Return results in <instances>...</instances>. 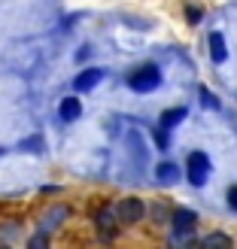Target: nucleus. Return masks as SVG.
<instances>
[{"instance_id": "obj_17", "label": "nucleus", "mask_w": 237, "mask_h": 249, "mask_svg": "<svg viewBox=\"0 0 237 249\" xmlns=\"http://www.w3.org/2000/svg\"><path fill=\"white\" fill-rule=\"evenodd\" d=\"M0 249H6V246H0Z\"/></svg>"}, {"instance_id": "obj_2", "label": "nucleus", "mask_w": 237, "mask_h": 249, "mask_svg": "<svg viewBox=\"0 0 237 249\" xmlns=\"http://www.w3.org/2000/svg\"><path fill=\"white\" fill-rule=\"evenodd\" d=\"M113 210H116V219L125 222V225H134V222H140L146 216V204L137 201V197H122Z\"/></svg>"}, {"instance_id": "obj_5", "label": "nucleus", "mask_w": 237, "mask_h": 249, "mask_svg": "<svg viewBox=\"0 0 237 249\" xmlns=\"http://www.w3.org/2000/svg\"><path fill=\"white\" fill-rule=\"evenodd\" d=\"M101 76L104 73L97 70V67H89V70H82L76 79H73V91H89V89H94L97 82H101Z\"/></svg>"}, {"instance_id": "obj_10", "label": "nucleus", "mask_w": 237, "mask_h": 249, "mask_svg": "<svg viewBox=\"0 0 237 249\" xmlns=\"http://www.w3.org/2000/svg\"><path fill=\"white\" fill-rule=\"evenodd\" d=\"M182 119H185V109H182V107H177V109H164V116H161V128L170 131V128H177Z\"/></svg>"}, {"instance_id": "obj_1", "label": "nucleus", "mask_w": 237, "mask_h": 249, "mask_svg": "<svg viewBox=\"0 0 237 249\" xmlns=\"http://www.w3.org/2000/svg\"><path fill=\"white\" fill-rule=\"evenodd\" d=\"M158 82H161V73H158V67H152V64L134 70L131 76H128V85H131L134 91H152V89H158Z\"/></svg>"}, {"instance_id": "obj_16", "label": "nucleus", "mask_w": 237, "mask_h": 249, "mask_svg": "<svg viewBox=\"0 0 237 249\" xmlns=\"http://www.w3.org/2000/svg\"><path fill=\"white\" fill-rule=\"evenodd\" d=\"M228 204H231V210H237V185L228 192Z\"/></svg>"}, {"instance_id": "obj_8", "label": "nucleus", "mask_w": 237, "mask_h": 249, "mask_svg": "<svg viewBox=\"0 0 237 249\" xmlns=\"http://www.w3.org/2000/svg\"><path fill=\"white\" fill-rule=\"evenodd\" d=\"M155 177H158V182L173 185V182L180 179V170H177V164H173V161H161V164L155 167Z\"/></svg>"}, {"instance_id": "obj_4", "label": "nucleus", "mask_w": 237, "mask_h": 249, "mask_svg": "<svg viewBox=\"0 0 237 249\" xmlns=\"http://www.w3.org/2000/svg\"><path fill=\"white\" fill-rule=\"evenodd\" d=\"M94 222H97V228H101V237H104V240H113L116 225H119V219H116V210H113V207H104L101 213L94 216Z\"/></svg>"}, {"instance_id": "obj_7", "label": "nucleus", "mask_w": 237, "mask_h": 249, "mask_svg": "<svg viewBox=\"0 0 237 249\" xmlns=\"http://www.w3.org/2000/svg\"><path fill=\"white\" fill-rule=\"evenodd\" d=\"M58 113H61V119H64V122H73V119H79L82 104L76 101V97H64V101H61V107H58Z\"/></svg>"}, {"instance_id": "obj_11", "label": "nucleus", "mask_w": 237, "mask_h": 249, "mask_svg": "<svg viewBox=\"0 0 237 249\" xmlns=\"http://www.w3.org/2000/svg\"><path fill=\"white\" fill-rule=\"evenodd\" d=\"M210 55H213V61H225V40H222V34H210Z\"/></svg>"}, {"instance_id": "obj_13", "label": "nucleus", "mask_w": 237, "mask_h": 249, "mask_svg": "<svg viewBox=\"0 0 237 249\" xmlns=\"http://www.w3.org/2000/svg\"><path fill=\"white\" fill-rule=\"evenodd\" d=\"M64 213H67L64 207H58V210H52V213H49V222H43V231L49 234V231H52L55 225H61V219H64Z\"/></svg>"}, {"instance_id": "obj_3", "label": "nucleus", "mask_w": 237, "mask_h": 249, "mask_svg": "<svg viewBox=\"0 0 237 249\" xmlns=\"http://www.w3.org/2000/svg\"><path fill=\"white\" fill-rule=\"evenodd\" d=\"M210 177V158L204 152H189V182L204 185Z\"/></svg>"}, {"instance_id": "obj_9", "label": "nucleus", "mask_w": 237, "mask_h": 249, "mask_svg": "<svg viewBox=\"0 0 237 249\" xmlns=\"http://www.w3.org/2000/svg\"><path fill=\"white\" fill-rule=\"evenodd\" d=\"M201 249H231V237L228 234H207L201 240Z\"/></svg>"}, {"instance_id": "obj_14", "label": "nucleus", "mask_w": 237, "mask_h": 249, "mask_svg": "<svg viewBox=\"0 0 237 249\" xmlns=\"http://www.w3.org/2000/svg\"><path fill=\"white\" fill-rule=\"evenodd\" d=\"M28 249H49L46 234H36V237H31V240H28Z\"/></svg>"}, {"instance_id": "obj_6", "label": "nucleus", "mask_w": 237, "mask_h": 249, "mask_svg": "<svg viewBox=\"0 0 237 249\" xmlns=\"http://www.w3.org/2000/svg\"><path fill=\"white\" fill-rule=\"evenodd\" d=\"M173 231L177 234H192L195 231V213L192 210H177V216H173Z\"/></svg>"}, {"instance_id": "obj_12", "label": "nucleus", "mask_w": 237, "mask_h": 249, "mask_svg": "<svg viewBox=\"0 0 237 249\" xmlns=\"http://www.w3.org/2000/svg\"><path fill=\"white\" fill-rule=\"evenodd\" d=\"M170 249H195V237H192V234H177V231H173Z\"/></svg>"}, {"instance_id": "obj_15", "label": "nucleus", "mask_w": 237, "mask_h": 249, "mask_svg": "<svg viewBox=\"0 0 237 249\" xmlns=\"http://www.w3.org/2000/svg\"><path fill=\"white\" fill-rule=\"evenodd\" d=\"M152 137H155V146H158V149H167V146H170V143H167V134H164V128H158Z\"/></svg>"}]
</instances>
